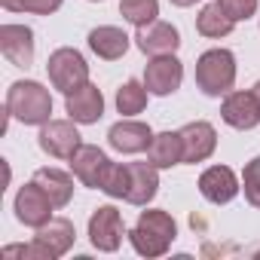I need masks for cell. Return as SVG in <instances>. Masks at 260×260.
Listing matches in <instances>:
<instances>
[{"label": "cell", "instance_id": "obj_1", "mask_svg": "<svg viewBox=\"0 0 260 260\" xmlns=\"http://www.w3.org/2000/svg\"><path fill=\"white\" fill-rule=\"evenodd\" d=\"M178 236V223L169 211H159V208H150V211H141L135 230L128 233L132 239V248L141 254V257H162L172 242Z\"/></svg>", "mask_w": 260, "mask_h": 260}, {"label": "cell", "instance_id": "obj_2", "mask_svg": "<svg viewBox=\"0 0 260 260\" xmlns=\"http://www.w3.org/2000/svg\"><path fill=\"white\" fill-rule=\"evenodd\" d=\"M7 110L25 125H46L52 113V98L49 92L34 83V80H19L7 92Z\"/></svg>", "mask_w": 260, "mask_h": 260}, {"label": "cell", "instance_id": "obj_3", "mask_svg": "<svg viewBox=\"0 0 260 260\" xmlns=\"http://www.w3.org/2000/svg\"><path fill=\"white\" fill-rule=\"evenodd\" d=\"M236 83V55L230 49H208L199 55L196 61V86L217 98V95H226Z\"/></svg>", "mask_w": 260, "mask_h": 260}, {"label": "cell", "instance_id": "obj_4", "mask_svg": "<svg viewBox=\"0 0 260 260\" xmlns=\"http://www.w3.org/2000/svg\"><path fill=\"white\" fill-rule=\"evenodd\" d=\"M46 74H49V83H52L58 92H64V95L74 92L77 86L89 83V64H86V58H83L77 49H71V46L55 49V52L49 55Z\"/></svg>", "mask_w": 260, "mask_h": 260}, {"label": "cell", "instance_id": "obj_5", "mask_svg": "<svg viewBox=\"0 0 260 260\" xmlns=\"http://www.w3.org/2000/svg\"><path fill=\"white\" fill-rule=\"evenodd\" d=\"M122 236H125V226H122L119 211H116L113 205H101V208H95V214L89 217V242H92V248L110 254V251L119 248Z\"/></svg>", "mask_w": 260, "mask_h": 260}, {"label": "cell", "instance_id": "obj_6", "mask_svg": "<svg viewBox=\"0 0 260 260\" xmlns=\"http://www.w3.org/2000/svg\"><path fill=\"white\" fill-rule=\"evenodd\" d=\"M83 147L80 132L71 119H49L40 132V150L55 156V159H71Z\"/></svg>", "mask_w": 260, "mask_h": 260}, {"label": "cell", "instance_id": "obj_7", "mask_svg": "<svg viewBox=\"0 0 260 260\" xmlns=\"http://www.w3.org/2000/svg\"><path fill=\"white\" fill-rule=\"evenodd\" d=\"M52 199L46 196V190L37 184V181H31V184H25L22 190H19V196H16V217L25 223V226H43L46 220H52Z\"/></svg>", "mask_w": 260, "mask_h": 260}, {"label": "cell", "instance_id": "obj_8", "mask_svg": "<svg viewBox=\"0 0 260 260\" xmlns=\"http://www.w3.org/2000/svg\"><path fill=\"white\" fill-rule=\"evenodd\" d=\"M110 159H107V153L104 150H98V147H92V144H83L74 156H71V172L86 184V187H92V190H101L104 187V181H107V175H110Z\"/></svg>", "mask_w": 260, "mask_h": 260}, {"label": "cell", "instance_id": "obj_9", "mask_svg": "<svg viewBox=\"0 0 260 260\" xmlns=\"http://www.w3.org/2000/svg\"><path fill=\"white\" fill-rule=\"evenodd\" d=\"M64 110L74 122H83V125L98 122L104 116V95H101L98 86L83 83V86H77L74 92L64 95Z\"/></svg>", "mask_w": 260, "mask_h": 260}, {"label": "cell", "instance_id": "obj_10", "mask_svg": "<svg viewBox=\"0 0 260 260\" xmlns=\"http://www.w3.org/2000/svg\"><path fill=\"white\" fill-rule=\"evenodd\" d=\"M184 80V64L175 55H156L144 68V86L153 95H172Z\"/></svg>", "mask_w": 260, "mask_h": 260}, {"label": "cell", "instance_id": "obj_11", "mask_svg": "<svg viewBox=\"0 0 260 260\" xmlns=\"http://www.w3.org/2000/svg\"><path fill=\"white\" fill-rule=\"evenodd\" d=\"M135 43L144 55H153V58L156 55H175V49L181 46V34L169 22H150V25L138 28Z\"/></svg>", "mask_w": 260, "mask_h": 260}, {"label": "cell", "instance_id": "obj_12", "mask_svg": "<svg viewBox=\"0 0 260 260\" xmlns=\"http://www.w3.org/2000/svg\"><path fill=\"white\" fill-rule=\"evenodd\" d=\"M181 141H184V162H205L217 147V132L211 122L196 119L181 128Z\"/></svg>", "mask_w": 260, "mask_h": 260}, {"label": "cell", "instance_id": "obj_13", "mask_svg": "<svg viewBox=\"0 0 260 260\" xmlns=\"http://www.w3.org/2000/svg\"><path fill=\"white\" fill-rule=\"evenodd\" d=\"M107 141H110V147L119 150V153H141V150L150 147L153 132H150L147 122H138V119H119L116 125H110Z\"/></svg>", "mask_w": 260, "mask_h": 260}, {"label": "cell", "instance_id": "obj_14", "mask_svg": "<svg viewBox=\"0 0 260 260\" xmlns=\"http://www.w3.org/2000/svg\"><path fill=\"white\" fill-rule=\"evenodd\" d=\"M0 52L16 68L34 64V31L25 25H4L0 28Z\"/></svg>", "mask_w": 260, "mask_h": 260}, {"label": "cell", "instance_id": "obj_15", "mask_svg": "<svg viewBox=\"0 0 260 260\" xmlns=\"http://www.w3.org/2000/svg\"><path fill=\"white\" fill-rule=\"evenodd\" d=\"M199 193L214 205H226L239 193V178L230 166H211L199 175Z\"/></svg>", "mask_w": 260, "mask_h": 260}, {"label": "cell", "instance_id": "obj_16", "mask_svg": "<svg viewBox=\"0 0 260 260\" xmlns=\"http://www.w3.org/2000/svg\"><path fill=\"white\" fill-rule=\"evenodd\" d=\"M220 116L233 128H254L260 122V104L254 92H230L220 104Z\"/></svg>", "mask_w": 260, "mask_h": 260}, {"label": "cell", "instance_id": "obj_17", "mask_svg": "<svg viewBox=\"0 0 260 260\" xmlns=\"http://www.w3.org/2000/svg\"><path fill=\"white\" fill-rule=\"evenodd\" d=\"M159 190V169L153 162H128V193L125 202L147 205Z\"/></svg>", "mask_w": 260, "mask_h": 260}, {"label": "cell", "instance_id": "obj_18", "mask_svg": "<svg viewBox=\"0 0 260 260\" xmlns=\"http://www.w3.org/2000/svg\"><path fill=\"white\" fill-rule=\"evenodd\" d=\"M46 251H49V257L55 260V257H61V254H68L71 251V245H74V239H77V230H74V223L68 220V217H52V220H46L43 226H37V236H34Z\"/></svg>", "mask_w": 260, "mask_h": 260}, {"label": "cell", "instance_id": "obj_19", "mask_svg": "<svg viewBox=\"0 0 260 260\" xmlns=\"http://www.w3.org/2000/svg\"><path fill=\"white\" fill-rule=\"evenodd\" d=\"M89 49H92L98 58H104V61H116V58L125 55V49H128V37H125L122 28L101 25V28H95V31L89 34Z\"/></svg>", "mask_w": 260, "mask_h": 260}, {"label": "cell", "instance_id": "obj_20", "mask_svg": "<svg viewBox=\"0 0 260 260\" xmlns=\"http://www.w3.org/2000/svg\"><path fill=\"white\" fill-rule=\"evenodd\" d=\"M147 162H153L156 169H172V166L184 162L181 132H159V135H153V141L147 147Z\"/></svg>", "mask_w": 260, "mask_h": 260}, {"label": "cell", "instance_id": "obj_21", "mask_svg": "<svg viewBox=\"0 0 260 260\" xmlns=\"http://www.w3.org/2000/svg\"><path fill=\"white\" fill-rule=\"evenodd\" d=\"M34 181L46 190V196L52 199L55 208H64L71 202V196H74V181L61 169H37L34 172Z\"/></svg>", "mask_w": 260, "mask_h": 260}, {"label": "cell", "instance_id": "obj_22", "mask_svg": "<svg viewBox=\"0 0 260 260\" xmlns=\"http://www.w3.org/2000/svg\"><path fill=\"white\" fill-rule=\"evenodd\" d=\"M233 28H236V22H233V16L223 10L220 0H214V4L202 7V13L196 16V31H199L202 37L217 40V37H226Z\"/></svg>", "mask_w": 260, "mask_h": 260}, {"label": "cell", "instance_id": "obj_23", "mask_svg": "<svg viewBox=\"0 0 260 260\" xmlns=\"http://www.w3.org/2000/svg\"><path fill=\"white\" fill-rule=\"evenodd\" d=\"M147 107V86H141L138 80H125L116 92V110L122 116H135Z\"/></svg>", "mask_w": 260, "mask_h": 260}, {"label": "cell", "instance_id": "obj_24", "mask_svg": "<svg viewBox=\"0 0 260 260\" xmlns=\"http://www.w3.org/2000/svg\"><path fill=\"white\" fill-rule=\"evenodd\" d=\"M119 13L125 22H132L135 28H144L156 22L159 16V0H119Z\"/></svg>", "mask_w": 260, "mask_h": 260}, {"label": "cell", "instance_id": "obj_25", "mask_svg": "<svg viewBox=\"0 0 260 260\" xmlns=\"http://www.w3.org/2000/svg\"><path fill=\"white\" fill-rule=\"evenodd\" d=\"M242 187H245V199H248L254 208H260V156H254V159L245 166V172H242Z\"/></svg>", "mask_w": 260, "mask_h": 260}, {"label": "cell", "instance_id": "obj_26", "mask_svg": "<svg viewBox=\"0 0 260 260\" xmlns=\"http://www.w3.org/2000/svg\"><path fill=\"white\" fill-rule=\"evenodd\" d=\"M107 196H113V199H125V193H128V166H110V175H107V181H104V187H101Z\"/></svg>", "mask_w": 260, "mask_h": 260}, {"label": "cell", "instance_id": "obj_27", "mask_svg": "<svg viewBox=\"0 0 260 260\" xmlns=\"http://www.w3.org/2000/svg\"><path fill=\"white\" fill-rule=\"evenodd\" d=\"M4 257H31V260H52L49 251L34 239L31 245H7L4 248Z\"/></svg>", "mask_w": 260, "mask_h": 260}, {"label": "cell", "instance_id": "obj_28", "mask_svg": "<svg viewBox=\"0 0 260 260\" xmlns=\"http://www.w3.org/2000/svg\"><path fill=\"white\" fill-rule=\"evenodd\" d=\"M220 4L233 16V22H245L257 13V0H220Z\"/></svg>", "mask_w": 260, "mask_h": 260}, {"label": "cell", "instance_id": "obj_29", "mask_svg": "<svg viewBox=\"0 0 260 260\" xmlns=\"http://www.w3.org/2000/svg\"><path fill=\"white\" fill-rule=\"evenodd\" d=\"M22 13H34V16H49L61 7V0H19Z\"/></svg>", "mask_w": 260, "mask_h": 260}, {"label": "cell", "instance_id": "obj_30", "mask_svg": "<svg viewBox=\"0 0 260 260\" xmlns=\"http://www.w3.org/2000/svg\"><path fill=\"white\" fill-rule=\"evenodd\" d=\"M0 4H4L10 13H22V7H19V0H0Z\"/></svg>", "mask_w": 260, "mask_h": 260}, {"label": "cell", "instance_id": "obj_31", "mask_svg": "<svg viewBox=\"0 0 260 260\" xmlns=\"http://www.w3.org/2000/svg\"><path fill=\"white\" fill-rule=\"evenodd\" d=\"M172 4H175V7H193L196 0H172Z\"/></svg>", "mask_w": 260, "mask_h": 260}, {"label": "cell", "instance_id": "obj_32", "mask_svg": "<svg viewBox=\"0 0 260 260\" xmlns=\"http://www.w3.org/2000/svg\"><path fill=\"white\" fill-rule=\"evenodd\" d=\"M254 98H257V104H260V80H257V86H254Z\"/></svg>", "mask_w": 260, "mask_h": 260}, {"label": "cell", "instance_id": "obj_33", "mask_svg": "<svg viewBox=\"0 0 260 260\" xmlns=\"http://www.w3.org/2000/svg\"><path fill=\"white\" fill-rule=\"evenodd\" d=\"M92 4H101V0H92Z\"/></svg>", "mask_w": 260, "mask_h": 260}]
</instances>
